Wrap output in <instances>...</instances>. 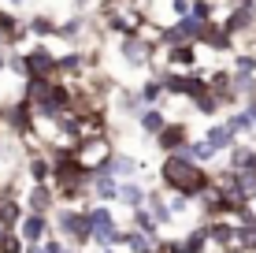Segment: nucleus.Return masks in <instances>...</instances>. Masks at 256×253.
<instances>
[{"label":"nucleus","mask_w":256,"mask_h":253,"mask_svg":"<svg viewBox=\"0 0 256 253\" xmlns=\"http://www.w3.org/2000/svg\"><path fill=\"white\" fill-rule=\"evenodd\" d=\"M156 182H160L167 194H182V197H190V201H197L212 186V168L193 164L190 156H182V153H164L160 168H156Z\"/></svg>","instance_id":"nucleus-1"},{"label":"nucleus","mask_w":256,"mask_h":253,"mask_svg":"<svg viewBox=\"0 0 256 253\" xmlns=\"http://www.w3.org/2000/svg\"><path fill=\"white\" fill-rule=\"evenodd\" d=\"M52 231L67 246H78V249H90L93 242V223L86 216V205H56L52 208Z\"/></svg>","instance_id":"nucleus-2"},{"label":"nucleus","mask_w":256,"mask_h":253,"mask_svg":"<svg viewBox=\"0 0 256 253\" xmlns=\"http://www.w3.org/2000/svg\"><path fill=\"white\" fill-rule=\"evenodd\" d=\"M22 78H60L56 75V49L48 41H34L22 49Z\"/></svg>","instance_id":"nucleus-3"},{"label":"nucleus","mask_w":256,"mask_h":253,"mask_svg":"<svg viewBox=\"0 0 256 253\" xmlns=\"http://www.w3.org/2000/svg\"><path fill=\"white\" fill-rule=\"evenodd\" d=\"M112 153H116V145H112V134H96V138H82V142L74 145V156L86 164V168L100 171L104 164L112 160Z\"/></svg>","instance_id":"nucleus-4"},{"label":"nucleus","mask_w":256,"mask_h":253,"mask_svg":"<svg viewBox=\"0 0 256 253\" xmlns=\"http://www.w3.org/2000/svg\"><path fill=\"white\" fill-rule=\"evenodd\" d=\"M152 45L148 41H141L138 34H130V38H119V60L130 67V71H152Z\"/></svg>","instance_id":"nucleus-5"},{"label":"nucleus","mask_w":256,"mask_h":253,"mask_svg":"<svg viewBox=\"0 0 256 253\" xmlns=\"http://www.w3.org/2000/svg\"><path fill=\"white\" fill-rule=\"evenodd\" d=\"M190 138H193V130H190V123H186V119H167V123H164V130L152 138V145L160 149V156H164V153H182Z\"/></svg>","instance_id":"nucleus-6"},{"label":"nucleus","mask_w":256,"mask_h":253,"mask_svg":"<svg viewBox=\"0 0 256 253\" xmlns=\"http://www.w3.org/2000/svg\"><path fill=\"white\" fill-rule=\"evenodd\" d=\"M22 208L26 212L52 216V208H56V190H52V182H30V186L22 190Z\"/></svg>","instance_id":"nucleus-7"},{"label":"nucleus","mask_w":256,"mask_h":253,"mask_svg":"<svg viewBox=\"0 0 256 253\" xmlns=\"http://www.w3.org/2000/svg\"><path fill=\"white\" fill-rule=\"evenodd\" d=\"M22 175L30 182H52V156L41 145H30L22 156Z\"/></svg>","instance_id":"nucleus-8"},{"label":"nucleus","mask_w":256,"mask_h":253,"mask_svg":"<svg viewBox=\"0 0 256 253\" xmlns=\"http://www.w3.org/2000/svg\"><path fill=\"white\" fill-rule=\"evenodd\" d=\"M22 234V242L26 246H34V242H45L48 234H52V216H41V212H22V220H19V227H15Z\"/></svg>","instance_id":"nucleus-9"},{"label":"nucleus","mask_w":256,"mask_h":253,"mask_svg":"<svg viewBox=\"0 0 256 253\" xmlns=\"http://www.w3.org/2000/svg\"><path fill=\"white\" fill-rule=\"evenodd\" d=\"M145 168H148L145 160H138L134 153H119V149L112 153L108 164H104V171H112L119 182H122V179H141V175H145Z\"/></svg>","instance_id":"nucleus-10"},{"label":"nucleus","mask_w":256,"mask_h":253,"mask_svg":"<svg viewBox=\"0 0 256 253\" xmlns=\"http://www.w3.org/2000/svg\"><path fill=\"white\" fill-rule=\"evenodd\" d=\"M90 197L93 201H104V205H116L119 201V179L112 175V171H93V179H90Z\"/></svg>","instance_id":"nucleus-11"},{"label":"nucleus","mask_w":256,"mask_h":253,"mask_svg":"<svg viewBox=\"0 0 256 253\" xmlns=\"http://www.w3.org/2000/svg\"><path fill=\"white\" fill-rule=\"evenodd\" d=\"M134 119H138V130L148 138V142H152V138L164 130V123H167L171 116L164 112V104H145V108H138V116H134Z\"/></svg>","instance_id":"nucleus-12"},{"label":"nucleus","mask_w":256,"mask_h":253,"mask_svg":"<svg viewBox=\"0 0 256 253\" xmlns=\"http://www.w3.org/2000/svg\"><path fill=\"white\" fill-rule=\"evenodd\" d=\"M197 45H200V49H212V52H234V38L226 34L223 23H208Z\"/></svg>","instance_id":"nucleus-13"},{"label":"nucleus","mask_w":256,"mask_h":253,"mask_svg":"<svg viewBox=\"0 0 256 253\" xmlns=\"http://www.w3.org/2000/svg\"><path fill=\"white\" fill-rule=\"evenodd\" d=\"M145 208L152 212V220L160 223V227H171V223H174V212H171V201H167V190H164V186L148 190V197H145Z\"/></svg>","instance_id":"nucleus-14"},{"label":"nucleus","mask_w":256,"mask_h":253,"mask_svg":"<svg viewBox=\"0 0 256 253\" xmlns=\"http://www.w3.org/2000/svg\"><path fill=\"white\" fill-rule=\"evenodd\" d=\"M178 249H182V253H212V242H208V227H204V220L193 223V227H186V234L178 238Z\"/></svg>","instance_id":"nucleus-15"},{"label":"nucleus","mask_w":256,"mask_h":253,"mask_svg":"<svg viewBox=\"0 0 256 253\" xmlns=\"http://www.w3.org/2000/svg\"><path fill=\"white\" fill-rule=\"evenodd\" d=\"M223 123L230 127L234 138H242V142H256V123L249 119V112H245V108H230Z\"/></svg>","instance_id":"nucleus-16"},{"label":"nucleus","mask_w":256,"mask_h":253,"mask_svg":"<svg viewBox=\"0 0 256 253\" xmlns=\"http://www.w3.org/2000/svg\"><path fill=\"white\" fill-rule=\"evenodd\" d=\"M145 197H148V186H145L141 179H122V182H119V201H116V205L138 208V205H145Z\"/></svg>","instance_id":"nucleus-17"},{"label":"nucleus","mask_w":256,"mask_h":253,"mask_svg":"<svg viewBox=\"0 0 256 253\" xmlns=\"http://www.w3.org/2000/svg\"><path fill=\"white\" fill-rule=\"evenodd\" d=\"M200 138H204V142H208V145H212V149H216L219 156H223V153H226V149H230V145L238 142V138L230 134V127H226L223 119H216V123H212V127H208Z\"/></svg>","instance_id":"nucleus-18"},{"label":"nucleus","mask_w":256,"mask_h":253,"mask_svg":"<svg viewBox=\"0 0 256 253\" xmlns=\"http://www.w3.org/2000/svg\"><path fill=\"white\" fill-rule=\"evenodd\" d=\"M160 238H164V234H160ZM160 238H156V234L138 231V227H126V234H122V253H148Z\"/></svg>","instance_id":"nucleus-19"},{"label":"nucleus","mask_w":256,"mask_h":253,"mask_svg":"<svg viewBox=\"0 0 256 253\" xmlns=\"http://www.w3.org/2000/svg\"><path fill=\"white\" fill-rule=\"evenodd\" d=\"M138 104L145 108V104H164V86H160V75H148L138 82Z\"/></svg>","instance_id":"nucleus-20"},{"label":"nucleus","mask_w":256,"mask_h":253,"mask_svg":"<svg viewBox=\"0 0 256 253\" xmlns=\"http://www.w3.org/2000/svg\"><path fill=\"white\" fill-rule=\"evenodd\" d=\"M56 26H60V19H52V15H30L26 19V34L38 41H52L56 38Z\"/></svg>","instance_id":"nucleus-21"},{"label":"nucleus","mask_w":256,"mask_h":253,"mask_svg":"<svg viewBox=\"0 0 256 253\" xmlns=\"http://www.w3.org/2000/svg\"><path fill=\"white\" fill-rule=\"evenodd\" d=\"M190 104H193V112H197V116H204V119H216L219 112H223V101H219L212 90L193 93V97H190Z\"/></svg>","instance_id":"nucleus-22"},{"label":"nucleus","mask_w":256,"mask_h":253,"mask_svg":"<svg viewBox=\"0 0 256 253\" xmlns=\"http://www.w3.org/2000/svg\"><path fill=\"white\" fill-rule=\"evenodd\" d=\"M182 156H190L193 164H204V168L219 160V153L212 149V145L204 142V138H190V142H186V149H182Z\"/></svg>","instance_id":"nucleus-23"},{"label":"nucleus","mask_w":256,"mask_h":253,"mask_svg":"<svg viewBox=\"0 0 256 253\" xmlns=\"http://www.w3.org/2000/svg\"><path fill=\"white\" fill-rule=\"evenodd\" d=\"M130 227H138V231H145V234H156L160 238L164 234V227L152 220V212H148L145 205H138V208H130Z\"/></svg>","instance_id":"nucleus-24"},{"label":"nucleus","mask_w":256,"mask_h":253,"mask_svg":"<svg viewBox=\"0 0 256 253\" xmlns=\"http://www.w3.org/2000/svg\"><path fill=\"white\" fill-rule=\"evenodd\" d=\"M230 71L234 75H245V78L256 75V52L252 49H234L230 52Z\"/></svg>","instance_id":"nucleus-25"},{"label":"nucleus","mask_w":256,"mask_h":253,"mask_svg":"<svg viewBox=\"0 0 256 253\" xmlns=\"http://www.w3.org/2000/svg\"><path fill=\"white\" fill-rule=\"evenodd\" d=\"M22 249H26L22 234L19 231H4V238H0V253H22Z\"/></svg>","instance_id":"nucleus-26"},{"label":"nucleus","mask_w":256,"mask_h":253,"mask_svg":"<svg viewBox=\"0 0 256 253\" xmlns=\"http://www.w3.org/2000/svg\"><path fill=\"white\" fill-rule=\"evenodd\" d=\"M41 253H67V242H64V238H60V234H56V231H52V234H48V238H45V242H41Z\"/></svg>","instance_id":"nucleus-27"},{"label":"nucleus","mask_w":256,"mask_h":253,"mask_svg":"<svg viewBox=\"0 0 256 253\" xmlns=\"http://www.w3.org/2000/svg\"><path fill=\"white\" fill-rule=\"evenodd\" d=\"M190 8H193V0H171V12H174V19L190 15Z\"/></svg>","instance_id":"nucleus-28"},{"label":"nucleus","mask_w":256,"mask_h":253,"mask_svg":"<svg viewBox=\"0 0 256 253\" xmlns=\"http://www.w3.org/2000/svg\"><path fill=\"white\" fill-rule=\"evenodd\" d=\"M26 0H0V8H8V12H22Z\"/></svg>","instance_id":"nucleus-29"},{"label":"nucleus","mask_w":256,"mask_h":253,"mask_svg":"<svg viewBox=\"0 0 256 253\" xmlns=\"http://www.w3.org/2000/svg\"><path fill=\"white\" fill-rule=\"evenodd\" d=\"M249 205L256 208V182H252V186H249Z\"/></svg>","instance_id":"nucleus-30"},{"label":"nucleus","mask_w":256,"mask_h":253,"mask_svg":"<svg viewBox=\"0 0 256 253\" xmlns=\"http://www.w3.org/2000/svg\"><path fill=\"white\" fill-rule=\"evenodd\" d=\"M216 253H245L242 246H226V249H216Z\"/></svg>","instance_id":"nucleus-31"},{"label":"nucleus","mask_w":256,"mask_h":253,"mask_svg":"<svg viewBox=\"0 0 256 253\" xmlns=\"http://www.w3.org/2000/svg\"><path fill=\"white\" fill-rule=\"evenodd\" d=\"M4 138H8V134H4V127H0V149H4Z\"/></svg>","instance_id":"nucleus-32"},{"label":"nucleus","mask_w":256,"mask_h":253,"mask_svg":"<svg viewBox=\"0 0 256 253\" xmlns=\"http://www.w3.org/2000/svg\"><path fill=\"white\" fill-rule=\"evenodd\" d=\"M96 253H122V249H96Z\"/></svg>","instance_id":"nucleus-33"},{"label":"nucleus","mask_w":256,"mask_h":253,"mask_svg":"<svg viewBox=\"0 0 256 253\" xmlns=\"http://www.w3.org/2000/svg\"><path fill=\"white\" fill-rule=\"evenodd\" d=\"M4 231H8V227H4V223H0V238H4Z\"/></svg>","instance_id":"nucleus-34"}]
</instances>
